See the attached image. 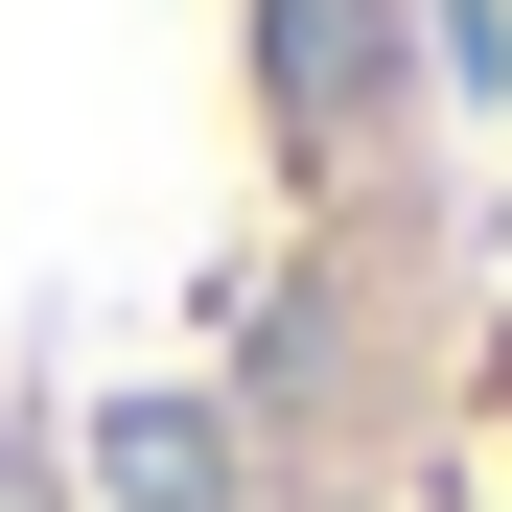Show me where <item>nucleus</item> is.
I'll return each instance as SVG.
<instances>
[{"mask_svg": "<svg viewBox=\"0 0 512 512\" xmlns=\"http://www.w3.org/2000/svg\"><path fill=\"white\" fill-rule=\"evenodd\" d=\"M489 47H512V0H489Z\"/></svg>", "mask_w": 512, "mask_h": 512, "instance_id": "2", "label": "nucleus"}, {"mask_svg": "<svg viewBox=\"0 0 512 512\" xmlns=\"http://www.w3.org/2000/svg\"><path fill=\"white\" fill-rule=\"evenodd\" d=\"M466 396L443 0H0V512H443Z\"/></svg>", "mask_w": 512, "mask_h": 512, "instance_id": "1", "label": "nucleus"}]
</instances>
